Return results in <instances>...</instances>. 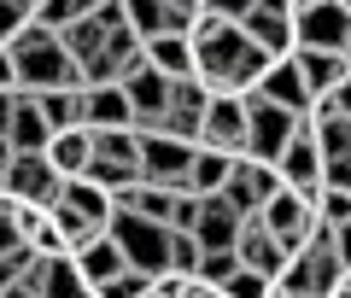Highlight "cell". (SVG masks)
<instances>
[{
	"label": "cell",
	"mask_w": 351,
	"mask_h": 298,
	"mask_svg": "<svg viewBox=\"0 0 351 298\" xmlns=\"http://www.w3.org/2000/svg\"><path fill=\"white\" fill-rule=\"evenodd\" d=\"M41 117H47V129H76L82 123V88H53V94H36ZM88 129V123H82Z\"/></svg>",
	"instance_id": "cell-30"
},
{
	"label": "cell",
	"mask_w": 351,
	"mask_h": 298,
	"mask_svg": "<svg viewBox=\"0 0 351 298\" xmlns=\"http://www.w3.org/2000/svg\"><path fill=\"white\" fill-rule=\"evenodd\" d=\"M334 240H339V258H346V269H351V223L334 228Z\"/></svg>",
	"instance_id": "cell-43"
},
{
	"label": "cell",
	"mask_w": 351,
	"mask_h": 298,
	"mask_svg": "<svg viewBox=\"0 0 351 298\" xmlns=\"http://www.w3.org/2000/svg\"><path fill=\"white\" fill-rule=\"evenodd\" d=\"M252 94L269 99V105H281V112H293V117L311 112V94H304V76H299V64H293V59H276L269 71L258 76V88H252Z\"/></svg>",
	"instance_id": "cell-18"
},
{
	"label": "cell",
	"mask_w": 351,
	"mask_h": 298,
	"mask_svg": "<svg viewBox=\"0 0 351 298\" xmlns=\"http://www.w3.org/2000/svg\"><path fill=\"white\" fill-rule=\"evenodd\" d=\"M258 223L276 234V246L287 251V258H299L304 251V240L322 228V216H316V205L311 199H299V193H287V187H276V193L263 199V211H258Z\"/></svg>",
	"instance_id": "cell-6"
},
{
	"label": "cell",
	"mask_w": 351,
	"mask_h": 298,
	"mask_svg": "<svg viewBox=\"0 0 351 298\" xmlns=\"http://www.w3.org/2000/svg\"><path fill=\"white\" fill-rule=\"evenodd\" d=\"M281 187V175H276V164H258V158H234V175H228V187L217 199H223L228 211L246 223V216H258L263 211V199Z\"/></svg>",
	"instance_id": "cell-12"
},
{
	"label": "cell",
	"mask_w": 351,
	"mask_h": 298,
	"mask_svg": "<svg viewBox=\"0 0 351 298\" xmlns=\"http://www.w3.org/2000/svg\"><path fill=\"white\" fill-rule=\"evenodd\" d=\"M228 175H234V158H228V152L193 147V164H188V193L193 199H217L228 187Z\"/></svg>",
	"instance_id": "cell-26"
},
{
	"label": "cell",
	"mask_w": 351,
	"mask_h": 298,
	"mask_svg": "<svg viewBox=\"0 0 351 298\" xmlns=\"http://www.w3.org/2000/svg\"><path fill=\"white\" fill-rule=\"evenodd\" d=\"M234 234H240V216L228 211L223 199H199V223H193L199 251H234Z\"/></svg>",
	"instance_id": "cell-25"
},
{
	"label": "cell",
	"mask_w": 351,
	"mask_h": 298,
	"mask_svg": "<svg viewBox=\"0 0 351 298\" xmlns=\"http://www.w3.org/2000/svg\"><path fill=\"white\" fill-rule=\"evenodd\" d=\"M94 135V158H88V182H100L106 193H123L141 182V140L135 129H88Z\"/></svg>",
	"instance_id": "cell-3"
},
{
	"label": "cell",
	"mask_w": 351,
	"mask_h": 298,
	"mask_svg": "<svg viewBox=\"0 0 351 298\" xmlns=\"http://www.w3.org/2000/svg\"><path fill=\"white\" fill-rule=\"evenodd\" d=\"M59 205H64V211H76L88 228H94V234H106V228H112V216H117V193H106V187H100V182H88V175L64 182Z\"/></svg>",
	"instance_id": "cell-17"
},
{
	"label": "cell",
	"mask_w": 351,
	"mask_h": 298,
	"mask_svg": "<svg viewBox=\"0 0 351 298\" xmlns=\"http://www.w3.org/2000/svg\"><path fill=\"white\" fill-rule=\"evenodd\" d=\"M293 64H299V76H304L311 105H316V99H334L339 82L351 76V59H346V53H311V47H299V53H293Z\"/></svg>",
	"instance_id": "cell-16"
},
{
	"label": "cell",
	"mask_w": 351,
	"mask_h": 298,
	"mask_svg": "<svg viewBox=\"0 0 351 298\" xmlns=\"http://www.w3.org/2000/svg\"><path fill=\"white\" fill-rule=\"evenodd\" d=\"M276 175H281V187L287 193H299V199H322V152H316V135H311V123H299L293 129V140L281 147V158H276Z\"/></svg>",
	"instance_id": "cell-8"
},
{
	"label": "cell",
	"mask_w": 351,
	"mask_h": 298,
	"mask_svg": "<svg viewBox=\"0 0 351 298\" xmlns=\"http://www.w3.org/2000/svg\"><path fill=\"white\" fill-rule=\"evenodd\" d=\"M182 298H223V293H217V286H205V281H188V286H182Z\"/></svg>",
	"instance_id": "cell-42"
},
{
	"label": "cell",
	"mask_w": 351,
	"mask_h": 298,
	"mask_svg": "<svg viewBox=\"0 0 351 298\" xmlns=\"http://www.w3.org/2000/svg\"><path fill=\"white\" fill-rule=\"evenodd\" d=\"M199 147L205 152H228V158H246V94H211L199 123Z\"/></svg>",
	"instance_id": "cell-10"
},
{
	"label": "cell",
	"mask_w": 351,
	"mask_h": 298,
	"mask_svg": "<svg viewBox=\"0 0 351 298\" xmlns=\"http://www.w3.org/2000/svg\"><path fill=\"white\" fill-rule=\"evenodd\" d=\"M106 36H112V29H106L100 18L88 12V18H76V24L64 29L59 41H64V53H71V59H76V71H88V64H94V59H100V53H106Z\"/></svg>",
	"instance_id": "cell-29"
},
{
	"label": "cell",
	"mask_w": 351,
	"mask_h": 298,
	"mask_svg": "<svg viewBox=\"0 0 351 298\" xmlns=\"http://www.w3.org/2000/svg\"><path fill=\"white\" fill-rule=\"evenodd\" d=\"M59 193H64V175L41 152H12V164H6V199H18V205H59Z\"/></svg>",
	"instance_id": "cell-11"
},
{
	"label": "cell",
	"mask_w": 351,
	"mask_h": 298,
	"mask_svg": "<svg viewBox=\"0 0 351 298\" xmlns=\"http://www.w3.org/2000/svg\"><path fill=\"white\" fill-rule=\"evenodd\" d=\"M176 187H152V182H135V187H123L117 193V211H135V216H147V223H164L170 228V211H176Z\"/></svg>",
	"instance_id": "cell-27"
},
{
	"label": "cell",
	"mask_w": 351,
	"mask_h": 298,
	"mask_svg": "<svg viewBox=\"0 0 351 298\" xmlns=\"http://www.w3.org/2000/svg\"><path fill=\"white\" fill-rule=\"evenodd\" d=\"M47 117H41L36 94H18V112H12V129H6V140H12V152H41L47 147Z\"/></svg>",
	"instance_id": "cell-28"
},
{
	"label": "cell",
	"mask_w": 351,
	"mask_h": 298,
	"mask_svg": "<svg viewBox=\"0 0 351 298\" xmlns=\"http://www.w3.org/2000/svg\"><path fill=\"white\" fill-rule=\"evenodd\" d=\"M82 123L88 129H135V105H129L123 82L82 88Z\"/></svg>",
	"instance_id": "cell-19"
},
{
	"label": "cell",
	"mask_w": 351,
	"mask_h": 298,
	"mask_svg": "<svg viewBox=\"0 0 351 298\" xmlns=\"http://www.w3.org/2000/svg\"><path fill=\"white\" fill-rule=\"evenodd\" d=\"M334 105H339V112L351 117V76H346V82H339V94H334Z\"/></svg>",
	"instance_id": "cell-44"
},
{
	"label": "cell",
	"mask_w": 351,
	"mask_h": 298,
	"mask_svg": "<svg viewBox=\"0 0 351 298\" xmlns=\"http://www.w3.org/2000/svg\"><path fill=\"white\" fill-rule=\"evenodd\" d=\"M199 240L193 234H170V275H182V281H193V275H199Z\"/></svg>",
	"instance_id": "cell-31"
},
{
	"label": "cell",
	"mask_w": 351,
	"mask_h": 298,
	"mask_svg": "<svg viewBox=\"0 0 351 298\" xmlns=\"http://www.w3.org/2000/svg\"><path fill=\"white\" fill-rule=\"evenodd\" d=\"M182 286H188L182 275L164 269V275H152V281H147V293H141V298H182Z\"/></svg>",
	"instance_id": "cell-37"
},
{
	"label": "cell",
	"mask_w": 351,
	"mask_h": 298,
	"mask_svg": "<svg viewBox=\"0 0 351 298\" xmlns=\"http://www.w3.org/2000/svg\"><path fill=\"white\" fill-rule=\"evenodd\" d=\"M316 216H322L328 228H346V223H351V193H346V187H322V199H316Z\"/></svg>",
	"instance_id": "cell-32"
},
{
	"label": "cell",
	"mask_w": 351,
	"mask_h": 298,
	"mask_svg": "<svg viewBox=\"0 0 351 298\" xmlns=\"http://www.w3.org/2000/svg\"><path fill=\"white\" fill-rule=\"evenodd\" d=\"M147 64L164 76V82H188V76H199V53H193V41L188 36H158V41H147Z\"/></svg>",
	"instance_id": "cell-22"
},
{
	"label": "cell",
	"mask_w": 351,
	"mask_h": 298,
	"mask_svg": "<svg viewBox=\"0 0 351 298\" xmlns=\"http://www.w3.org/2000/svg\"><path fill=\"white\" fill-rule=\"evenodd\" d=\"M299 123H304V117H293V112H281V105H269V99L246 94V158L276 164L281 147L293 140V129H299Z\"/></svg>",
	"instance_id": "cell-7"
},
{
	"label": "cell",
	"mask_w": 351,
	"mask_h": 298,
	"mask_svg": "<svg viewBox=\"0 0 351 298\" xmlns=\"http://www.w3.org/2000/svg\"><path fill=\"white\" fill-rule=\"evenodd\" d=\"M205 105H211V88H205L199 76H188V82H170V99H164V135L193 140V147H199Z\"/></svg>",
	"instance_id": "cell-13"
},
{
	"label": "cell",
	"mask_w": 351,
	"mask_h": 298,
	"mask_svg": "<svg viewBox=\"0 0 351 298\" xmlns=\"http://www.w3.org/2000/svg\"><path fill=\"white\" fill-rule=\"evenodd\" d=\"M141 140V182L152 187H176L188 193V164H193V140L176 135H135Z\"/></svg>",
	"instance_id": "cell-9"
},
{
	"label": "cell",
	"mask_w": 351,
	"mask_h": 298,
	"mask_svg": "<svg viewBox=\"0 0 351 298\" xmlns=\"http://www.w3.org/2000/svg\"><path fill=\"white\" fill-rule=\"evenodd\" d=\"M269 298H316V293H304V286H287V281H269Z\"/></svg>",
	"instance_id": "cell-40"
},
{
	"label": "cell",
	"mask_w": 351,
	"mask_h": 298,
	"mask_svg": "<svg viewBox=\"0 0 351 298\" xmlns=\"http://www.w3.org/2000/svg\"><path fill=\"white\" fill-rule=\"evenodd\" d=\"M41 158H47L53 170L64 175V182H76V175H88V158H94V135H88L82 123H76V129H53L47 147H41Z\"/></svg>",
	"instance_id": "cell-21"
},
{
	"label": "cell",
	"mask_w": 351,
	"mask_h": 298,
	"mask_svg": "<svg viewBox=\"0 0 351 298\" xmlns=\"http://www.w3.org/2000/svg\"><path fill=\"white\" fill-rule=\"evenodd\" d=\"M334 6H346V12H351V0H334Z\"/></svg>",
	"instance_id": "cell-46"
},
{
	"label": "cell",
	"mask_w": 351,
	"mask_h": 298,
	"mask_svg": "<svg viewBox=\"0 0 351 298\" xmlns=\"http://www.w3.org/2000/svg\"><path fill=\"white\" fill-rule=\"evenodd\" d=\"M240 29H246L269 59H293V47H299V41H293V12H269V6H258Z\"/></svg>",
	"instance_id": "cell-24"
},
{
	"label": "cell",
	"mask_w": 351,
	"mask_h": 298,
	"mask_svg": "<svg viewBox=\"0 0 351 298\" xmlns=\"http://www.w3.org/2000/svg\"><path fill=\"white\" fill-rule=\"evenodd\" d=\"M293 41L311 53H346L351 59V12L334 0H293Z\"/></svg>",
	"instance_id": "cell-4"
},
{
	"label": "cell",
	"mask_w": 351,
	"mask_h": 298,
	"mask_svg": "<svg viewBox=\"0 0 351 298\" xmlns=\"http://www.w3.org/2000/svg\"><path fill=\"white\" fill-rule=\"evenodd\" d=\"M346 286H351V269H346Z\"/></svg>",
	"instance_id": "cell-47"
},
{
	"label": "cell",
	"mask_w": 351,
	"mask_h": 298,
	"mask_svg": "<svg viewBox=\"0 0 351 298\" xmlns=\"http://www.w3.org/2000/svg\"><path fill=\"white\" fill-rule=\"evenodd\" d=\"M29 6H36V0H29Z\"/></svg>",
	"instance_id": "cell-48"
},
{
	"label": "cell",
	"mask_w": 351,
	"mask_h": 298,
	"mask_svg": "<svg viewBox=\"0 0 351 298\" xmlns=\"http://www.w3.org/2000/svg\"><path fill=\"white\" fill-rule=\"evenodd\" d=\"M71 263H76V275H82L88 286H106L112 275H123L129 263H123V251H117V240L112 234H94L82 251H71Z\"/></svg>",
	"instance_id": "cell-23"
},
{
	"label": "cell",
	"mask_w": 351,
	"mask_h": 298,
	"mask_svg": "<svg viewBox=\"0 0 351 298\" xmlns=\"http://www.w3.org/2000/svg\"><path fill=\"white\" fill-rule=\"evenodd\" d=\"M117 6H123V24L141 36V47L158 41V36H188V29H193V18L170 12L164 0H117Z\"/></svg>",
	"instance_id": "cell-15"
},
{
	"label": "cell",
	"mask_w": 351,
	"mask_h": 298,
	"mask_svg": "<svg viewBox=\"0 0 351 298\" xmlns=\"http://www.w3.org/2000/svg\"><path fill=\"white\" fill-rule=\"evenodd\" d=\"M147 281H152V275L123 269V275H112L106 286H94V298H141V293H147Z\"/></svg>",
	"instance_id": "cell-35"
},
{
	"label": "cell",
	"mask_w": 351,
	"mask_h": 298,
	"mask_svg": "<svg viewBox=\"0 0 351 298\" xmlns=\"http://www.w3.org/2000/svg\"><path fill=\"white\" fill-rule=\"evenodd\" d=\"M223 298H269V275H258V269H234L223 281Z\"/></svg>",
	"instance_id": "cell-34"
},
{
	"label": "cell",
	"mask_w": 351,
	"mask_h": 298,
	"mask_svg": "<svg viewBox=\"0 0 351 298\" xmlns=\"http://www.w3.org/2000/svg\"><path fill=\"white\" fill-rule=\"evenodd\" d=\"M0 94H18V71H12V53L0 47Z\"/></svg>",
	"instance_id": "cell-39"
},
{
	"label": "cell",
	"mask_w": 351,
	"mask_h": 298,
	"mask_svg": "<svg viewBox=\"0 0 351 298\" xmlns=\"http://www.w3.org/2000/svg\"><path fill=\"white\" fill-rule=\"evenodd\" d=\"M304 123H311V135H316L322 164H328V158H351V117L339 112L334 99H316L311 112H304Z\"/></svg>",
	"instance_id": "cell-20"
},
{
	"label": "cell",
	"mask_w": 351,
	"mask_h": 298,
	"mask_svg": "<svg viewBox=\"0 0 351 298\" xmlns=\"http://www.w3.org/2000/svg\"><path fill=\"white\" fill-rule=\"evenodd\" d=\"M12 112H18V94H0V135L12 129Z\"/></svg>",
	"instance_id": "cell-41"
},
{
	"label": "cell",
	"mask_w": 351,
	"mask_h": 298,
	"mask_svg": "<svg viewBox=\"0 0 351 298\" xmlns=\"http://www.w3.org/2000/svg\"><path fill=\"white\" fill-rule=\"evenodd\" d=\"M6 251H18V228H12V199L0 193V258Z\"/></svg>",
	"instance_id": "cell-38"
},
{
	"label": "cell",
	"mask_w": 351,
	"mask_h": 298,
	"mask_svg": "<svg viewBox=\"0 0 351 298\" xmlns=\"http://www.w3.org/2000/svg\"><path fill=\"white\" fill-rule=\"evenodd\" d=\"M0 298H36V293H29V286L18 281V286H6V293H0Z\"/></svg>",
	"instance_id": "cell-45"
},
{
	"label": "cell",
	"mask_w": 351,
	"mask_h": 298,
	"mask_svg": "<svg viewBox=\"0 0 351 298\" xmlns=\"http://www.w3.org/2000/svg\"><path fill=\"white\" fill-rule=\"evenodd\" d=\"M12 71H18V94H53V88H82V71H76V59L64 53V41L53 36V29L29 24L24 36L12 41Z\"/></svg>",
	"instance_id": "cell-2"
},
{
	"label": "cell",
	"mask_w": 351,
	"mask_h": 298,
	"mask_svg": "<svg viewBox=\"0 0 351 298\" xmlns=\"http://www.w3.org/2000/svg\"><path fill=\"white\" fill-rule=\"evenodd\" d=\"M234 258H240V269H258V275H269V281H276V275L293 263L287 251L276 246V234L258 223V216H246V223H240V234H234Z\"/></svg>",
	"instance_id": "cell-14"
},
{
	"label": "cell",
	"mask_w": 351,
	"mask_h": 298,
	"mask_svg": "<svg viewBox=\"0 0 351 298\" xmlns=\"http://www.w3.org/2000/svg\"><path fill=\"white\" fill-rule=\"evenodd\" d=\"M234 269H240L234 251H205V258H199V275H193V281H205V286H217V293H223V281H228Z\"/></svg>",
	"instance_id": "cell-33"
},
{
	"label": "cell",
	"mask_w": 351,
	"mask_h": 298,
	"mask_svg": "<svg viewBox=\"0 0 351 298\" xmlns=\"http://www.w3.org/2000/svg\"><path fill=\"white\" fill-rule=\"evenodd\" d=\"M193 53H199V82L211 88V94H252V88H258V76L276 64V59H269V53H263L240 24L217 29V36L199 41Z\"/></svg>",
	"instance_id": "cell-1"
},
{
	"label": "cell",
	"mask_w": 351,
	"mask_h": 298,
	"mask_svg": "<svg viewBox=\"0 0 351 298\" xmlns=\"http://www.w3.org/2000/svg\"><path fill=\"white\" fill-rule=\"evenodd\" d=\"M106 234L117 240V251H123L129 269H141V275H164L170 269V228L164 223H147V216H135V211H117Z\"/></svg>",
	"instance_id": "cell-5"
},
{
	"label": "cell",
	"mask_w": 351,
	"mask_h": 298,
	"mask_svg": "<svg viewBox=\"0 0 351 298\" xmlns=\"http://www.w3.org/2000/svg\"><path fill=\"white\" fill-rule=\"evenodd\" d=\"M205 12L223 18V24H246V18L258 12V0H205Z\"/></svg>",
	"instance_id": "cell-36"
}]
</instances>
